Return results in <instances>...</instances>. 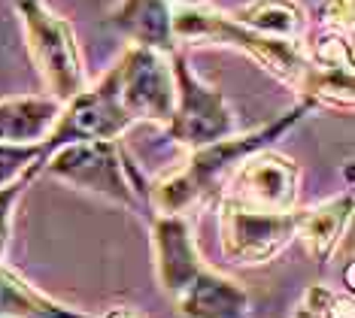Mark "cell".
Returning a JSON list of instances; mask_svg holds the SVG:
<instances>
[{"mask_svg": "<svg viewBox=\"0 0 355 318\" xmlns=\"http://www.w3.org/2000/svg\"><path fill=\"white\" fill-rule=\"evenodd\" d=\"M173 37L176 43H216L246 52L282 85H292L304 103L352 109V70L316 67L304 43L264 37L243 28L228 12L204 10V6H173Z\"/></svg>", "mask_w": 355, "mask_h": 318, "instance_id": "6da1fadb", "label": "cell"}, {"mask_svg": "<svg viewBox=\"0 0 355 318\" xmlns=\"http://www.w3.org/2000/svg\"><path fill=\"white\" fill-rule=\"evenodd\" d=\"M152 258L161 291L182 318H249V291L207 264L185 215H152Z\"/></svg>", "mask_w": 355, "mask_h": 318, "instance_id": "7a4b0ae2", "label": "cell"}, {"mask_svg": "<svg viewBox=\"0 0 355 318\" xmlns=\"http://www.w3.org/2000/svg\"><path fill=\"white\" fill-rule=\"evenodd\" d=\"M313 106L297 100L288 112H282L264 127L246 130V134H231L219 143H209L204 149H195L191 158L180 170L161 176L146 188V200L155 209V215H185L189 209L209 203L222 194L228 179L237 173L249 154L270 149L286 130H292Z\"/></svg>", "mask_w": 355, "mask_h": 318, "instance_id": "3957f363", "label": "cell"}, {"mask_svg": "<svg viewBox=\"0 0 355 318\" xmlns=\"http://www.w3.org/2000/svg\"><path fill=\"white\" fill-rule=\"evenodd\" d=\"M43 173L128 209L140 206V194H146L149 188L137 173L131 154L125 152V145L119 140L61 145L46 158Z\"/></svg>", "mask_w": 355, "mask_h": 318, "instance_id": "277c9868", "label": "cell"}, {"mask_svg": "<svg viewBox=\"0 0 355 318\" xmlns=\"http://www.w3.org/2000/svg\"><path fill=\"white\" fill-rule=\"evenodd\" d=\"M15 12L25 30V46L34 67L43 79L46 91L61 106L83 91L85 85V64L79 52L76 34L67 19L49 10L43 0H12Z\"/></svg>", "mask_w": 355, "mask_h": 318, "instance_id": "5b68a950", "label": "cell"}, {"mask_svg": "<svg viewBox=\"0 0 355 318\" xmlns=\"http://www.w3.org/2000/svg\"><path fill=\"white\" fill-rule=\"evenodd\" d=\"M167 58H171V73H173V116L164 125L167 140L195 152L237 134L234 109L219 88L207 85L191 70L182 48L171 52Z\"/></svg>", "mask_w": 355, "mask_h": 318, "instance_id": "8992f818", "label": "cell"}, {"mask_svg": "<svg viewBox=\"0 0 355 318\" xmlns=\"http://www.w3.org/2000/svg\"><path fill=\"white\" fill-rule=\"evenodd\" d=\"M219 233H222V255L234 264L258 267L279 255L292 240H297V222L301 209L268 212L219 197Z\"/></svg>", "mask_w": 355, "mask_h": 318, "instance_id": "52a82bcc", "label": "cell"}, {"mask_svg": "<svg viewBox=\"0 0 355 318\" xmlns=\"http://www.w3.org/2000/svg\"><path fill=\"white\" fill-rule=\"evenodd\" d=\"M119 106L131 125L152 121L164 127L173 116V73L171 58L143 46H128V52L110 70Z\"/></svg>", "mask_w": 355, "mask_h": 318, "instance_id": "ba28073f", "label": "cell"}, {"mask_svg": "<svg viewBox=\"0 0 355 318\" xmlns=\"http://www.w3.org/2000/svg\"><path fill=\"white\" fill-rule=\"evenodd\" d=\"M131 127V118L122 112L116 97L112 76L103 73V79L94 88H83L73 100L61 106V116L46 136V152H55L70 143H92V140H119Z\"/></svg>", "mask_w": 355, "mask_h": 318, "instance_id": "9c48e42d", "label": "cell"}, {"mask_svg": "<svg viewBox=\"0 0 355 318\" xmlns=\"http://www.w3.org/2000/svg\"><path fill=\"white\" fill-rule=\"evenodd\" d=\"M297 191H301V167L288 154L264 149L249 154L237 167L219 197L268 212H288L297 203Z\"/></svg>", "mask_w": 355, "mask_h": 318, "instance_id": "30bf717a", "label": "cell"}, {"mask_svg": "<svg viewBox=\"0 0 355 318\" xmlns=\"http://www.w3.org/2000/svg\"><path fill=\"white\" fill-rule=\"evenodd\" d=\"M107 24L152 52L171 55L180 48L173 37V3L167 0H122V6L107 15Z\"/></svg>", "mask_w": 355, "mask_h": 318, "instance_id": "8fae6325", "label": "cell"}, {"mask_svg": "<svg viewBox=\"0 0 355 318\" xmlns=\"http://www.w3.org/2000/svg\"><path fill=\"white\" fill-rule=\"evenodd\" d=\"M352 218V191H343L340 197H331L319 206L301 209V222H297V240H304L306 251L313 255L319 267L328 264L334 255L337 242L346 233Z\"/></svg>", "mask_w": 355, "mask_h": 318, "instance_id": "7c38bea8", "label": "cell"}, {"mask_svg": "<svg viewBox=\"0 0 355 318\" xmlns=\"http://www.w3.org/2000/svg\"><path fill=\"white\" fill-rule=\"evenodd\" d=\"M61 116V103L43 97H10L0 100V143L34 145L43 143Z\"/></svg>", "mask_w": 355, "mask_h": 318, "instance_id": "4fadbf2b", "label": "cell"}, {"mask_svg": "<svg viewBox=\"0 0 355 318\" xmlns=\"http://www.w3.org/2000/svg\"><path fill=\"white\" fill-rule=\"evenodd\" d=\"M0 318H94L34 288L0 260Z\"/></svg>", "mask_w": 355, "mask_h": 318, "instance_id": "5bb4252c", "label": "cell"}, {"mask_svg": "<svg viewBox=\"0 0 355 318\" xmlns=\"http://www.w3.org/2000/svg\"><path fill=\"white\" fill-rule=\"evenodd\" d=\"M228 15L237 24L255 30V34L292 39V43H301L306 28H310L306 10L297 0H249V3L237 6Z\"/></svg>", "mask_w": 355, "mask_h": 318, "instance_id": "9a60e30c", "label": "cell"}, {"mask_svg": "<svg viewBox=\"0 0 355 318\" xmlns=\"http://www.w3.org/2000/svg\"><path fill=\"white\" fill-rule=\"evenodd\" d=\"M46 158H49L46 143H34V145L0 143V188H6V185L19 182L25 176H40Z\"/></svg>", "mask_w": 355, "mask_h": 318, "instance_id": "2e32d148", "label": "cell"}, {"mask_svg": "<svg viewBox=\"0 0 355 318\" xmlns=\"http://www.w3.org/2000/svg\"><path fill=\"white\" fill-rule=\"evenodd\" d=\"M295 318H352V297L313 285L295 309Z\"/></svg>", "mask_w": 355, "mask_h": 318, "instance_id": "e0dca14e", "label": "cell"}, {"mask_svg": "<svg viewBox=\"0 0 355 318\" xmlns=\"http://www.w3.org/2000/svg\"><path fill=\"white\" fill-rule=\"evenodd\" d=\"M34 182V176H25L19 182L6 185L0 188V260L6 255V246H10V233H12V212H15V203L25 194V188Z\"/></svg>", "mask_w": 355, "mask_h": 318, "instance_id": "ac0fdd59", "label": "cell"}, {"mask_svg": "<svg viewBox=\"0 0 355 318\" xmlns=\"http://www.w3.org/2000/svg\"><path fill=\"white\" fill-rule=\"evenodd\" d=\"M319 19L325 28H331V34H340L352 28V0H322L319 6Z\"/></svg>", "mask_w": 355, "mask_h": 318, "instance_id": "d6986e66", "label": "cell"}, {"mask_svg": "<svg viewBox=\"0 0 355 318\" xmlns=\"http://www.w3.org/2000/svg\"><path fill=\"white\" fill-rule=\"evenodd\" d=\"M103 318H146V315L137 312V309H131V306H116V309H110Z\"/></svg>", "mask_w": 355, "mask_h": 318, "instance_id": "ffe728a7", "label": "cell"}, {"mask_svg": "<svg viewBox=\"0 0 355 318\" xmlns=\"http://www.w3.org/2000/svg\"><path fill=\"white\" fill-rule=\"evenodd\" d=\"M180 6H200V0H180Z\"/></svg>", "mask_w": 355, "mask_h": 318, "instance_id": "44dd1931", "label": "cell"}]
</instances>
